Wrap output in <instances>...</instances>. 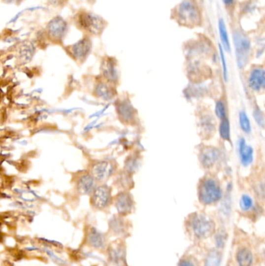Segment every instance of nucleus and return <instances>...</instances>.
<instances>
[{
    "mask_svg": "<svg viewBox=\"0 0 265 266\" xmlns=\"http://www.w3.org/2000/svg\"><path fill=\"white\" fill-rule=\"evenodd\" d=\"M233 41L238 67L244 68L251 55V40L243 32L236 30L233 32Z\"/></svg>",
    "mask_w": 265,
    "mask_h": 266,
    "instance_id": "nucleus-1",
    "label": "nucleus"
},
{
    "mask_svg": "<svg viewBox=\"0 0 265 266\" xmlns=\"http://www.w3.org/2000/svg\"><path fill=\"white\" fill-rule=\"evenodd\" d=\"M223 192L217 181L212 178H205L199 186V200L204 205L216 203L221 200Z\"/></svg>",
    "mask_w": 265,
    "mask_h": 266,
    "instance_id": "nucleus-2",
    "label": "nucleus"
},
{
    "mask_svg": "<svg viewBox=\"0 0 265 266\" xmlns=\"http://www.w3.org/2000/svg\"><path fill=\"white\" fill-rule=\"evenodd\" d=\"M179 22L187 26H195L201 22V14L196 2L192 0H184L177 9Z\"/></svg>",
    "mask_w": 265,
    "mask_h": 266,
    "instance_id": "nucleus-3",
    "label": "nucleus"
},
{
    "mask_svg": "<svg viewBox=\"0 0 265 266\" xmlns=\"http://www.w3.org/2000/svg\"><path fill=\"white\" fill-rule=\"evenodd\" d=\"M191 228L198 237H207L213 233L215 225L213 221L203 214H195L191 218Z\"/></svg>",
    "mask_w": 265,
    "mask_h": 266,
    "instance_id": "nucleus-4",
    "label": "nucleus"
},
{
    "mask_svg": "<svg viewBox=\"0 0 265 266\" xmlns=\"http://www.w3.org/2000/svg\"><path fill=\"white\" fill-rule=\"evenodd\" d=\"M78 24L81 28L94 34L101 33L105 28L103 19L93 13H82L78 18Z\"/></svg>",
    "mask_w": 265,
    "mask_h": 266,
    "instance_id": "nucleus-5",
    "label": "nucleus"
},
{
    "mask_svg": "<svg viewBox=\"0 0 265 266\" xmlns=\"http://www.w3.org/2000/svg\"><path fill=\"white\" fill-rule=\"evenodd\" d=\"M111 200V189L107 185H101L93 192L91 203L96 209H104L108 205Z\"/></svg>",
    "mask_w": 265,
    "mask_h": 266,
    "instance_id": "nucleus-6",
    "label": "nucleus"
},
{
    "mask_svg": "<svg viewBox=\"0 0 265 266\" xmlns=\"http://www.w3.org/2000/svg\"><path fill=\"white\" fill-rule=\"evenodd\" d=\"M68 26L62 17H55L48 25V33L50 37L56 41H60L66 35Z\"/></svg>",
    "mask_w": 265,
    "mask_h": 266,
    "instance_id": "nucleus-7",
    "label": "nucleus"
},
{
    "mask_svg": "<svg viewBox=\"0 0 265 266\" xmlns=\"http://www.w3.org/2000/svg\"><path fill=\"white\" fill-rule=\"evenodd\" d=\"M249 87L253 91H262L265 87V71L262 67L253 68L248 78Z\"/></svg>",
    "mask_w": 265,
    "mask_h": 266,
    "instance_id": "nucleus-8",
    "label": "nucleus"
},
{
    "mask_svg": "<svg viewBox=\"0 0 265 266\" xmlns=\"http://www.w3.org/2000/svg\"><path fill=\"white\" fill-rule=\"evenodd\" d=\"M199 159L205 168H211L220 159V151L215 147H205L200 154Z\"/></svg>",
    "mask_w": 265,
    "mask_h": 266,
    "instance_id": "nucleus-9",
    "label": "nucleus"
},
{
    "mask_svg": "<svg viewBox=\"0 0 265 266\" xmlns=\"http://www.w3.org/2000/svg\"><path fill=\"white\" fill-rule=\"evenodd\" d=\"M113 172V166L111 163L99 162L93 166V177L98 181H105L111 175Z\"/></svg>",
    "mask_w": 265,
    "mask_h": 266,
    "instance_id": "nucleus-10",
    "label": "nucleus"
},
{
    "mask_svg": "<svg viewBox=\"0 0 265 266\" xmlns=\"http://www.w3.org/2000/svg\"><path fill=\"white\" fill-rule=\"evenodd\" d=\"M91 50V41L90 39L83 38L72 45L71 52L74 57L77 59H84Z\"/></svg>",
    "mask_w": 265,
    "mask_h": 266,
    "instance_id": "nucleus-11",
    "label": "nucleus"
},
{
    "mask_svg": "<svg viewBox=\"0 0 265 266\" xmlns=\"http://www.w3.org/2000/svg\"><path fill=\"white\" fill-rule=\"evenodd\" d=\"M115 206L119 214L126 215L131 212L133 207V200L129 193H121L117 196Z\"/></svg>",
    "mask_w": 265,
    "mask_h": 266,
    "instance_id": "nucleus-12",
    "label": "nucleus"
},
{
    "mask_svg": "<svg viewBox=\"0 0 265 266\" xmlns=\"http://www.w3.org/2000/svg\"><path fill=\"white\" fill-rule=\"evenodd\" d=\"M102 72L108 81L115 82L118 80V69L116 61L112 58H107L102 63Z\"/></svg>",
    "mask_w": 265,
    "mask_h": 266,
    "instance_id": "nucleus-13",
    "label": "nucleus"
},
{
    "mask_svg": "<svg viewBox=\"0 0 265 266\" xmlns=\"http://www.w3.org/2000/svg\"><path fill=\"white\" fill-rule=\"evenodd\" d=\"M239 159L243 166H247L252 164L254 160V150L251 146L246 143V141L242 138L239 142Z\"/></svg>",
    "mask_w": 265,
    "mask_h": 266,
    "instance_id": "nucleus-14",
    "label": "nucleus"
},
{
    "mask_svg": "<svg viewBox=\"0 0 265 266\" xmlns=\"http://www.w3.org/2000/svg\"><path fill=\"white\" fill-rule=\"evenodd\" d=\"M117 111L121 120L129 122L134 118V110L131 103L128 100H122L117 106Z\"/></svg>",
    "mask_w": 265,
    "mask_h": 266,
    "instance_id": "nucleus-15",
    "label": "nucleus"
},
{
    "mask_svg": "<svg viewBox=\"0 0 265 266\" xmlns=\"http://www.w3.org/2000/svg\"><path fill=\"white\" fill-rule=\"evenodd\" d=\"M77 190L81 194H91L94 190V177L89 174H84L79 177L77 181Z\"/></svg>",
    "mask_w": 265,
    "mask_h": 266,
    "instance_id": "nucleus-16",
    "label": "nucleus"
},
{
    "mask_svg": "<svg viewBox=\"0 0 265 266\" xmlns=\"http://www.w3.org/2000/svg\"><path fill=\"white\" fill-rule=\"evenodd\" d=\"M87 241L93 248H102L104 246V236L95 228H91L87 233Z\"/></svg>",
    "mask_w": 265,
    "mask_h": 266,
    "instance_id": "nucleus-17",
    "label": "nucleus"
},
{
    "mask_svg": "<svg viewBox=\"0 0 265 266\" xmlns=\"http://www.w3.org/2000/svg\"><path fill=\"white\" fill-rule=\"evenodd\" d=\"M236 259L239 266H251L253 262L252 253L247 248H242L238 251Z\"/></svg>",
    "mask_w": 265,
    "mask_h": 266,
    "instance_id": "nucleus-18",
    "label": "nucleus"
},
{
    "mask_svg": "<svg viewBox=\"0 0 265 266\" xmlns=\"http://www.w3.org/2000/svg\"><path fill=\"white\" fill-rule=\"evenodd\" d=\"M200 128L202 133L206 135H210V134H213L215 130V122L213 118L210 115L203 116L200 121Z\"/></svg>",
    "mask_w": 265,
    "mask_h": 266,
    "instance_id": "nucleus-19",
    "label": "nucleus"
},
{
    "mask_svg": "<svg viewBox=\"0 0 265 266\" xmlns=\"http://www.w3.org/2000/svg\"><path fill=\"white\" fill-rule=\"evenodd\" d=\"M219 32L223 48L227 52H231V44H230V40H229L228 33H227V28H226V25H225V22L223 19H219Z\"/></svg>",
    "mask_w": 265,
    "mask_h": 266,
    "instance_id": "nucleus-20",
    "label": "nucleus"
},
{
    "mask_svg": "<svg viewBox=\"0 0 265 266\" xmlns=\"http://www.w3.org/2000/svg\"><path fill=\"white\" fill-rule=\"evenodd\" d=\"M222 255L216 250H212L208 253L204 266H219L221 263Z\"/></svg>",
    "mask_w": 265,
    "mask_h": 266,
    "instance_id": "nucleus-21",
    "label": "nucleus"
},
{
    "mask_svg": "<svg viewBox=\"0 0 265 266\" xmlns=\"http://www.w3.org/2000/svg\"><path fill=\"white\" fill-rule=\"evenodd\" d=\"M219 134L224 140L229 141L231 139V125L227 118L222 119L219 126Z\"/></svg>",
    "mask_w": 265,
    "mask_h": 266,
    "instance_id": "nucleus-22",
    "label": "nucleus"
},
{
    "mask_svg": "<svg viewBox=\"0 0 265 266\" xmlns=\"http://www.w3.org/2000/svg\"><path fill=\"white\" fill-rule=\"evenodd\" d=\"M97 95L104 100H109L112 98V93L111 89L109 88L104 83H99L96 89Z\"/></svg>",
    "mask_w": 265,
    "mask_h": 266,
    "instance_id": "nucleus-23",
    "label": "nucleus"
},
{
    "mask_svg": "<svg viewBox=\"0 0 265 266\" xmlns=\"http://www.w3.org/2000/svg\"><path fill=\"white\" fill-rule=\"evenodd\" d=\"M239 126L244 133H250L251 131V122L244 111H240L239 115Z\"/></svg>",
    "mask_w": 265,
    "mask_h": 266,
    "instance_id": "nucleus-24",
    "label": "nucleus"
},
{
    "mask_svg": "<svg viewBox=\"0 0 265 266\" xmlns=\"http://www.w3.org/2000/svg\"><path fill=\"white\" fill-rule=\"evenodd\" d=\"M254 202L252 199L247 195L242 196L240 201H239V206L243 211H248L252 208Z\"/></svg>",
    "mask_w": 265,
    "mask_h": 266,
    "instance_id": "nucleus-25",
    "label": "nucleus"
},
{
    "mask_svg": "<svg viewBox=\"0 0 265 266\" xmlns=\"http://www.w3.org/2000/svg\"><path fill=\"white\" fill-rule=\"evenodd\" d=\"M215 111H216V115L218 118L220 119H224L227 117V111H226V107H225L224 103L221 100L216 102V108H215Z\"/></svg>",
    "mask_w": 265,
    "mask_h": 266,
    "instance_id": "nucleus-26",
    "label": "nucleus"
},
{
    "mask_svg": "<svg viewBox=\"0 0 265 266\" xmlns=\"http://www.w3.org/2000/svg\"><path fill=\"white\" fill-rule=\"evenodd\" d=\"M253 114H254V119L256 121L257 123L260 126L264 128L265 126V116H264V113L262 112V110L260 109L259 107H255Z\"/></svg>",
    "mask_w": 265,
    "mask_h": 266,
    "instance_id": "nucleus-27",
    "label": "nucleus"
},
{
    "mask_svg": "<svg viewBox=\"0 0 265 266\" xmlns=\"http://www.w3.org/2000/svg\"><path fill=\"white\" fill-rule=\"evenodd\" d=\"M219 52H220V56H221L222 64H223V76L226 81L227 80V63H226V59H225L224 52H223V48L221 45H219Z\"/></svg>",
    "mask_w": 265,
    "mask_h": 266,
    "instance_id": "nucleus-28",
    "label": "nucleus"
},
{
    "mask_svg": "<svg viewBox=\"0 0 265 266\" xmlns=\"http://www.w3.org/2000/svg\"><path fill=\"white\" fill-rule=\"evenodd\" d=\"M216 241L218 247H219V248L223 247L225 242H226V235L223 234V233H222L216 235Z\"/></svg>",
    "mask_w": 265,
    "mask_h": 266,
    "instance_id": "nucleus-29",
    "label": "nucleus"
},
{
    "mask_svg": "<svg viewBox=\"0 0 265 266\" xmlns=\"http://www.w3.org/2000/svg\"><path fill=\"white\" fill-rule=\"evenodd\" d=\"M178 266H196L192 262L188 259H184L179 263Z\"/></svg>",
    "mask_w": 265,
    "mask_h": 266,
    "instance_id": "nucleus-30",
    "label": "nucleus"
},
{
    "mask_svg": "<svg viewBox=\"0 0 265 266\" xmlns=\"http://www.w3.org/2000/svg\"><path fill=\"white\" fill-rule=\"evenodd\" d=\"M223 2H224L226 5L229 6V5H231V4L233 2L234 0H223Z\"/></svg>",
    "mask_w": 265,
    "mask_h": 266,
    "instance_id": "nucleus-31",
    "label": "nucleus"
}]
</instances>
